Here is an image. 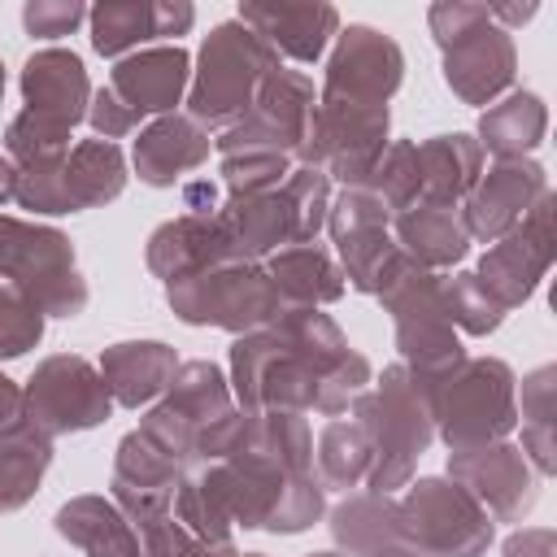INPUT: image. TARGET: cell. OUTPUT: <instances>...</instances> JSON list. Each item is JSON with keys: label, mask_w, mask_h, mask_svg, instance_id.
Masks as SVG:
<instances>
[{"label": "cell", "mask_w": 557, "mask_h": 557, "mask_svg": "<svg viewBox=\"0 0 557 557\" xmlns=\"http://www.w3.org/2000/svg\"><path fill=\"white\" fill-rule=\"evenodd\" d=\"M370 361L348 348L322 309L283 305L261 331L235 335L231 396L239 409H292L339 418L370 387Z\"/></svg>", "instance_id": "1"}, {"label": "cell", "mask_w": 557, "mask_h": 557, "mask_svg": "<svg viewBox=\"0 0 557 557\" xmlns=\"http://www.w3.org/2000/svg\"><path fill=\"white\" fill-rule=\"evenodd\" d=\"M435 435L448 453L496 444L518 426V379L500 357H461L431 383H418Z\"/></svg>", "instance_id": "2"}, {"label": "cell", "mask_w": 557, "mask_h": 557, "mask_svg": "<svg viewBox=\"0 0 557 557\" xmlns=\"http://www.w3.org/2000/svg\"><path fill=\"white\" fill-rule=\"evenodd\" d=\"M352 418L361 422L366 440H370V474H366V492H383L392 496L396 487H405L413 479L418 457L426 453V444L435 440V422L431 409L418 392V383L409 379V370L396 361L379 374L374 387H366L352 405Z\"/></svg>", "instance_id": "3"}, {"label": "cell", "mask_w": 557, "mask_h": 557, "mask_svg": "<svg viewBox=\"0 0 557 557\" xmlns=\"http://www.w3.org/2000/svg\"><path fill=\"white\" fill-rule=\"evenodd\" d=\"M278 65H283L278 52L252 26H244L239 17L218 22L200 44V57L187 83V117L200 122L205 131H226L252 109L257 87Z\"/></svg>", "instance_id": "4"}, {"label": "cell", "mask_w": 557, "mask_h": 557, "mask_svg": "<svg viewBox=\"0 0 557 557\" xmlns=\"http://www.w3.org/2000/svg\"><path fill=\"white\" fill-rule=\"evenodd\" d=\"M426 26L444 52V83L461 104H492L518 74V48L509 30L492 22L487 4L440 0L426 9Z\"/></svg>", "instance_id": "5"}, {"label": "cell", "mask_w": 557, "mask_h": 557, "mask_svg": "<svg viewBox=\"0 0 557 557\" xmlns=\"http://www.w3.org/2000/svg\"><path fill=\"white\" fill-rule=\"evenodd\" d=\"M374 296L396 322L400 366L409 370L413 383H431V379H440L444 370H453L466 357V348L457 339V326L444 313L440 274L435 270H422L418 261H409L400 252V261L387 270V278L379 283Z\"/></svg>", "instance_id": "6"}, {"label": "cell", "mask_w": 557, "mask_h": 557, "mask_svg": "<svg viewBox=\"0 0 557 557\" xmlns=\"http://www.w3.org/2000/svg\"><path fill=\"white\" fill-rule=\"evenodd\" d=\"M0 278H9L44 318H78L87 309V278L74 265V244L57 226L0 213Z\"/></svg>", "instance_id": "7"}, {"label": "cell", "mask_w": 557, "mask_h": 557, "mask_svg": "<svg viewBox=\"0 0 557 557\" xmlns=\"http://www.w3.org/2000/svg\"><path fill=\"white\" fill-rule=\"evenodd\" d=\"M165 300H170L178 322L218 326V331H231V335L261 331L283 309L265 265L261 261H244V257L165 283Z\"/></svg>", "instance_id": "8"}, {"label": "cell", "mask_w": 557, "mask_h": 557, "mask_svg": "<svg viewBox=\"0 0 557 557\" xmlns=\"http://www.w3.org/2000/svg\"><path fill=\"white\" fill-rule=\"evenodd\" d=\"M231 383L222 379V370L213 361H178L170 387L161 392V400L139 418V435L165 453L178 470L196 466V444L200 435L231 413Z\"/></svg>", "instance_id": "9"}, {"label": "cell", "mask_w": 557, "mask_h": 557, "mask_svg": "<svg viewBox=\"0 0 557 557\" xmlns=\"http://www.w3.org/2000/svg\"><path fill=\"white\" fill-rule=\"evenodd\" d=\"M400 505V540L426 557H483L496 522L487 509L453 479H418L409 483Z\"/></svg>", "instance_id": "10"}, {"label": "cell", "mask_w": 557, "mask_h": 557, "mask_svg": "<svg viewBox=\"0 0 557 557\" xmlns=\"http://www.w3.org/2000/svg\"><path fill=\"white\" fill-rule=\"evenodd\" d=\"M387 148V104L318 100L296 165H313L344 187H361Z\"/></svg>", "instance_id": "11"}, {"label": "cell", "mask_w": 557, "mask_h": 557, "mask_svg": "<svg viewBox=\"0 0 557 557\" xmlns=\"http://www.w3.org/2000/svg\"><path fill=\"white\" fill-rule=\"evenodd\" d=\"M113 413V396L100 370L78 352H52L35 366L22 387V418L35 422L44 435H74L91 431Z\"/></svg>", "instance_id": "12"}, {"label": "cell", "mask_w": 557, "mask_h": 557, "mask_svg": "<svg viewBox=\"0 0 557 557\" xmlns=\"http://www.w3.org/2000/svg\"><path fill=\"white\" fill-rule=\"evenodd\" d=\"M313 104H318L313 78L278 65L257 87L252 109L213 135V148H218V157H231V152H287V157H296V148L305 144V131H309Z\"/></svg>", "instance_id": "13"}, {"label": "cell", "mask_w": 557, "mask_h": 557, "mask_svg": "<svg viewBox=\"0 0 557 557\" xmlns=\"http://www.w3.org/2000/svg\"><path fill=\"white\" fill-rule=\"evenodd\" d=\"M326 231L335 239L344 283L374 296L387 270L400 261V248L392 239V209L366 187H344L326 209Z\"/></svg>", "instance_id": "14"}, {"label": "cell", "mask_w": 557, "mask_h": 557, "mask_svg": "<svg viewBox=\"0 0 557 557\" xmlns=\"http://www.w3.org/2000/svg\"><path fill=\"white\" fill-rule=\"evenodd\" d=\"M405 83V52L392 35L374 26H339L335 48L326 57V78L318 100L344 104H387Z\"/></svg>", "instance_id": "15"}, {"label": "cell", "mask_w": 557, "mask_h": 557, "mask_svg": "<svg viewBox=\"0 0 557 557\" xmlns=\"http://www.w3.org/2000/svg\"><path fill=\"white\" fill-rule=\"evenodd\" d=\"M548 265H553V191H544L535 200V209L483 252L474 278L509 313L535 296Z\"/></svg>", "instance_id": "16"}, {"label": "cell", "mask_w": 557, "mask_h": 557, "mask_svg": "<svg viewBox=\"0 0 557 557\" xmlns=\"http://www.w3.org/2000/svg\"><path fill=\"white\" fill-rule=\"evenodd\" d=\"M448 479L461 483L487 509L492 522H522L540 500V474L527 461V453L509 440L448 453Z\"/></svg>", "instance_id": "17"}, {"label": "cell", "mask_w": 557, "mask_h": 557, "mask_svg": "<svg viewBox=\"0 0 557 557\" xmlns=\"http://www.w3.org/2000/svg\"><path fill=\"white\" fill-rule=\"evenodd\" d=\"M548 191V174L540 161L518 157V161H496L492 170L479 174L474 191L461 200V226L470 239L496 244L500 235H509L531 209L535 200Z\"/></svg>", "instance_id": "18"}, {"label": "cell", "mask_w": 557, "mask_h": 557, "mask_svg": "<svg viewBox=\"0 0 557 557\" xmlns=\"http://www.w3.org/2000/svg\"><path fill=\"white\" fill-rule=\"evenodd\" d=\"M183 470L157 453L139 431H131L117 453H113V505L126 513V522L135 527V535L152 522L174 518V492H178Z\"/></svg>", "instance_id": "19"}, {"label": "cell", "mask_w": 557, "mask_h": 557, "mask_svg": "<svg viewBox=\"0 0 557 557\" xmlns=\"http://www.w3.org/2000/svg\"><path fill=\"white\" fill-rule=\"evenodd\" d=\"M87 22H91V48L100 57L122 61L139 52V44L187 35L196 9L187 0H100L96 9H87Z\"/></svg>", "instance_id": "20"}, {"label": "cell", "mask_w": 557, "mask_h": 557, "mask_svg": "<svg viewBox=\"0 0 557 557\" xmlns=\"http://www.w3.org/2000/svg\"><path fill=\"white\" fill-rule=\"evenodd\" d=\"M22 104L30 117L57 131H74L87 117L91 104V83L70 48H39L22 65Z\"/></svg>", "instance_id": "21"}, {"label": "cell", "mask_w": 557, "mask_h": 557, "mask_svg": "<svg viewBox=\"0 0 557 557\" xmlns=\"http://www.w3.org/2000/svg\"><path fill=\"white\" fill-rule=\"evenodd\" d=\"M187 83H191V57L178 44L139 48V52L113 61V70H109V91L139 117H148V113L165 117L174 104H183Z\"/></svg>", "instance_id": "22"}, {"label": "cell", "mask_w": 557, "mask_h": 557, "mask_svg": "<svg viewBox=\"0 0 557 557\" xmlns=\"http://www.w3.org/2000/svg\"><path fill=\"white\" fill-rule=\"evenodd\" d=\"M144 257H148V270L161 283H174L183 274H196V270H209V265H222V261H239V248L231 244V235L218 222V213L213 218L178 213V218L161 222L148 235V252Z\"/></svg>", "instance_id": "23"}, {"label": "cell", "mask_w": 557, "mask_h": 557, "mask_svg": "<svg viewBox=\"0 0 557 557\" xmlns=\"http://www.w3.org/2000/svg\"><path fill=\"white\" fill-rule=\"evenodd\" d=\"M239 22L252 26L278 57H292L300 65H313L339 35L335 4H278V0L261 4V0H252L239 9Z\"/></svg>", "instance_id": "24"}, {"label": "cell", "mask_w": 557, "mask_h": 557, "mask_svg": "<svg viewBox=\"0 0 557 557\" xmlns=\"http://www.w3.org/2000/svg\"><path fill=\"white\" fill-rule=\"evenodd\" d=\"M213 135L191 122L187 113H165L148 122L135 139V174L148 187H174L183 174L200 170L209 161Z\"/></svg>", "instance_id": "25"}, {"label": "cell", "mask_w": 557, "mask_h": 557, "mask_svg": "<svg viewBox=\"0 0 557 557\" xmlns=\"http://www.w3.org/2000/svg\"><path fill=\"white\" fill-rule=\"evenodd\" d=\"M178 370V352L161 339H122L100 352V379L122 409L152 405Z\"/></svg>", "instance_id": "26"}, {"label": "cell", "mask_w": 557, "mask_h": 557, "mask_svg": "<svg viewBox=\"0 0 557 557\" xmlns=\"http://www.w3.org/2000/svg\"><path fill=\"white\" fill-rule=\"evenodd\" d=\"M218 222L226 226L231 244L248 261L270 257L278 248H287V244H300L296 209H292L283 187L257 191V196H226V205H218Z\"/></svg>", "instance_id": "27"}, {"label": "cell", "mask_w": 557, "mask_h": 557, "mask_svg": "<svg viewBox=\"0 0 557 557\" xmlns=\"http://www.w3.org/2000/svg\"><path fill=\"white\" fill-rule=\"evenodd\" d=\"M418 174H422V191H418L422 205L457 209L483 174V148L466 131L431 135L418 144Z\"/></svg>", "instance_id": "28"}, {"label": "cell", "mask_w": 557, "mask_h": 557, "mask_svg": "<svg viewBox=\"0 0 557 557\" xmlns=\"http://www.w3.org/2000/svg\"><path fill=\"white\" fill-rule=\"evenodd\" d=\"M392 239L396 248L418 261L422 270H448L470 252V235L461 226L457 209H440V205H409L400 213H392Z\"/></svg>", "instance_id": "29"}, {"label": "cell", "mask_w": 557, "mask_h": 557, "mask_svg": "<svg viewBox=\"0 0 557 557\" xmlns=\"http://www.w3.org/2000/svg\"><path fill=\"white\" fill-rule=\"evenodd\" d=\"M265 274L278 292L283 305H300V309H322L331 300L344 296V270L339 261L322 248V244H287L278 252L265 257Z\"/></svg>", "instance_id": "30"}, {"label": "cell", "mask_w": 557, "mask_h": 557, "mask_svg": "<svg viewBox=\"0 0 557 557\" xmlns=\"http://www.w3.org/2000/svg\"><path fill=\"white\" fill-rule=\"evenodd\" d=\"M52 522H57V535L70 540L83 557H144L135 527L104 496H74L57 509Z\"/></svg>", "instance_id": "31"}, {"label": "cell", "mask_w": 557, "mask_h": 557, "mask_svg": "<svg viewBox=\"0 0 557 557\" xmlns=\"http://www.w3.org/2000/svg\"><path fill=\"white\" fill-rule=\"evenodd\" d=\"M52 466V435L17 418L0 431V513H17Z\"/></svg>", "instance_id": "32"}, {"label": "cell", "mask_w": 557, "mask_h": 557, "mask_svg": "<svg viewBox=\"0 0 557 557\" xmlns=\"http://www.w3.org/2000/svg\"><path fill=\"white\" fill-rule=\"evenodd\" d=\"M548 131V104L535 91H509L500 104H487L479 117V148L496 161L527 157Z\"/></svg>", "instance_id": "33"}, {"label": "cell", "mask_w": 557, "mask_h": 557, "mask_svg": "<svg viewBox=\"0 0 557 557\" xmlns=\"http://www.w3.org/2000/svg\"><path fill=\"white\" fill-rule=\"evenodd\" d=\"M331 535L348 557H370L400 544V505L383 492H352L331 509Z\"/></svg>", "instance_id": "34"}, {"label": "cell", "mask_w": 557, "mask_h": 557, "mask_svg": "<svg viewBox=\"0 0 557 557\" xmlns=\"http://www.w3.org/2000/svg\"><path fill=\"white\" fill-rule=\"evenodd\" d=\"M61 178H65L70 213L96 209V205H109V200L122 196V187H126V157L109 139H83V144L70 148V157L61 165Z\"/></svg>", "instance_id": "35"}, {"label": "cell", "mask_w": 557, "mask_h": 557, "mask_svg": "<svg viewBox=\"0 0 557 557\" xmlns=\"http://www.w3.org/2000/svg\"><path fill=\"white\" fill-rule=\"evenodd\" d=\"M522 453L535 466L540 479H548L557 470V444H553V426H557V370L540 366L522 379Z\"/></svg>", "instance_id": "36"}, {"label": "cell", "mask_w": 557, "mask_h": 557, "mask_svg": "<svg viewBox=\"0 0 557 557\" xmlns=\"http://www.w3.org/2000/svg\"><path fill=\"white\" fill-rule=\"evenodd\" d=\"M313 474L326 492H348L357 483H366L370 474V440L361 431V422L348 418H331L318 435V453H313Z\"/></svg>", "instance_id": "37"}, {"label": "cell", "mask_w": 557, "mask_h": 557, "mask_svg": "<svg viewBox=\"0 0 557 557\" xmlns=\"http://www.w3.org/2000/svg\"><path fill=\"white\" fill-rule=\"evenodd\" d=\"M366 191H374L392 213L418 205L422 191V174H418V144L413 139H392L379 157V165L370 170V178L361 183Z\"/></svg>", "instance_id": "38"}, {"label": "cell", "mask_w": 557, "mask_h": 557, "mask_svg": "<svg viewBox=\"0 0 557 557\" xmlns=\"http://www.w3.org/2000/svg\"><path fill=\"white\" fill-rule=\"evenodd\" d=\"M440 300L453 326H461L466 335H492L505 322V309L483 292V283L470 270L457 274H440Z\"/></svg>", "instance_id": "39"}, {"label": "cell", "mask_w": 557, "mask_h": 557, "mask_svg": "<svg viewBox=\"0 0 557 557\" xmlns=\"http://www.w3.org/2000/svg\"><path fill=\"white\" fill-rule=\"evenodd\" d=\"M292 165H296V157H287V152H231V157H222V183L231 196H257V191L283 187Z\"/></svg>", "instance_id": "40"}, {"label": "cell", "mask_w": 557, "mask_h": 557, "mask_svg": "<svg viewBox=\"0 0 557 557\" xmlns=\"http://www.w3.org/2000/svg\"><path fill=\"white\" fill-rule=\"evenodd\" d=\"M283 191L296 209L300 244H318V231L326 226V209H331V178L313 165H292V174L283 178Z\"/></svg>", "instance_id": "41"}, {"label": "cell", "mask_w": 557, "mask_h": 557, "mask_svg": "<svg viewBox=\"0 0 557 557\" xmlns=\"http://www.w3.org/2000/svg\"><path fill=\"white\" fill-rule=\"evenodd\" d=\"M44 339V313L13 283H0V357L13 361Z\"/></svg>", "instance_id": "42"}, {"label": "cell", "mask_w": 557, "mask_h": 557, "mask_svg": "<svg viewBox=\"0 0 557 557\" xmlns=\"http://www.w3.org/2000/svg\"><path fill=\"white\" fill-rule=\"evenodd\" d=\"M83 22H87V4H78V0H30V4H22V26L35 39L74 35Z\"/></svg>", "instance_id": "43"}, {"label": "cell", "mask_w": 557, "mask_h": 557, "mask_svg": "<svg viewBox=\"0 0 557 557\" xmlns=\"http://www.w3.org/2000/svg\"><path fill=\"white\" fill-rule=\"evenodd\" d=\"M87 122H91V131L100 135V139H122V135H131L144 117L135 113V109H126L109 87H100V91H91V104H87Z\"/></svg>", "instance_id": "44"}, {"label": "cell", "mask_w": 557, "mask_h": 557, "mask_svg": "<svg viewBox=\"0 0 557 557\" xmlns=\"http://www.w3.org/2000/svg\"><path fill=\"white\" fill-rule=\"evenodd\" d=\"M505 557H557V535L548 527H522L505 540Z\"/></svg>", "instance_id": "45"}, {"label": "cell", "mask_w": 557, "mask_h": 557, "mask_svg": "<svg viewBox=\"0 0 557 557\" xmlns=\"http://www.w3.org/2000/svg\"><path fill=\"white\" fill-rule=\"evenodd\" d=\"M183 209L196 218H213L218 213V183H209V178L183 183Z\"/></svg>", "instance_id": "46"}, {"label": "cell", "mask_w": 557, "mask_h": 557, "mask_svg": "<svg viewBox=\"0 0 557 557\" xmlns=\"http://www.w3.org/2000/svg\"><path fill=\"white\" fill-rule=\"evenodd\" d=\"M17 418H22V387L9 374H0V431L9 422H17Z\"/></svg>", "instance_id": "47"}, {"label": "cell", "mask_w": 557, "mask_h": 557, "mask_svg": "<svg viewBox=\"0 0 557 557\" xmlns=\"http://www.w3.org/2000/svg\"><path fill=\"white\" fill-rule=\"evenodd\" d=\"M17 191V165L9 157H0V205H9Z\"/></svg>", "instance_id": "48"}, {"label": "cell", "mask_w": 557, "mask_h": 557, "mask_svg": "<svg viewBox=\"0 0 557 557\" xmlns=\"http://www.w3.org/2000/svg\"><path fill=\"white\" fill-rule=\"evenodd\" d=\"M370 557H426V553H418L413 544L400 540V544H387V548H379V553H370Z\"/></svg>", "instance_id": "49"}, {"label": "cell", "mask_w": 557, "mask_h": 557, "mask_svg": "<svg viewBox=\"0 0 557 557\" xmlns=\"http://www.w3.org/2000/svg\"><path fill=\"white\" fill-rule=\"evenodd\" d=\"M305 557H348V553H305Z\"/></svg>", "instance_id": "50"}, {"label": "cell", "mask_w": 557, "mask_h": 557, "mask_svg": "<svg viewBox=\"0 0 557 557\" xmlns=\"http://www.w3.org/2000/svg\"><path fill=\"white\" fill-rule=\"evenodd\" d=\"M0 104H4V61H0Z\"/></svg>", "instance_id": "51"}, {"label": "cell", "mask_w": 557, "mask_h": 557, "mask_svg": "<svg viewBox=\"0 0 557 557\" xmlns=\"http://www.w3.org/2000/svg\"><path fill=\"white\" fill-rule=\"evenodd\" d=\"M235 557H265V553H239V548H235Z\"/></svg>", "instance_id": "52"}]
</instances>
